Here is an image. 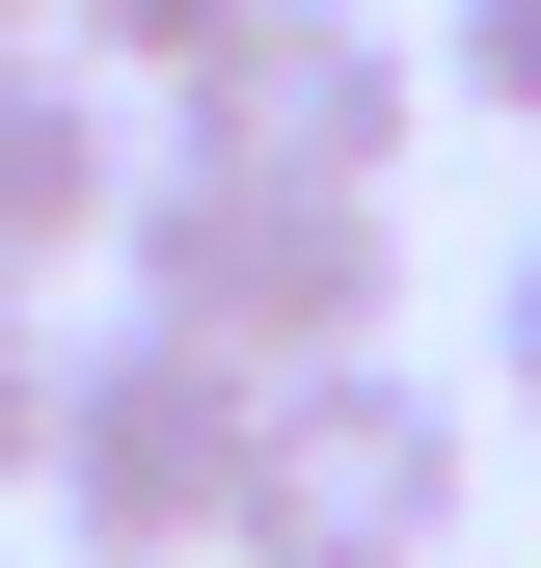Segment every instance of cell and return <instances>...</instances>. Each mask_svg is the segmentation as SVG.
<instances>
[{"label":"cell","instance_id":"cell-1","mask_svg":"<svg viewBox=\"0 0 541 568\" xmlns=\"http://www.w3.org/2000/svg\"><path fill=\"white\" fill-rule=\"evenodd\" d=\"M109 244H135V325L244 352V379H298V352H379V325H406V217H379V190H325V163H217V135H135Z\"/></svg>","mask_w":541,"mask_h":568},{"label":"cell","instance_id":"cell-2","mask_svg":"<svg viewBox=\"0 0 541 568\" xmlns=\"http://www.w3.org/2000/svg\"><path fill=\"white\" fill-rule=\"evenodd\" d=\"M244 352H190V325H54V515L82 541H135V568H217L244 541Z\"/></svg>","mask_w":541,"mask_h":568},{"label":"cell","instance_id":"cell-3","mask_svg":"<svg viewBox=\"0 0 541 568\" xmlns=\"http://www.w3.org/2000/svg\"><path fill=\"white\" fill-rule=\"evenodd\" d=\"M244 541H379V568H433V541H460V379L298 352V379L244 406Z\"/></svg>","mask_w":541,"mask_h":568},{"label":"cell","instance_id":"cell-4","mask_svg":"<svg viewBox=\"0 0 541 568\" xmlns=\"http://www.w3.org/2000/svg\"><path fill=\"white\" fill-rule=\"evenodd\" d=\"M406 109H433V82H406V28H353V0H244V28L163 82V135H217V163H325V190H379Z\"/></svg>","mask_w":541,"mask_h":568},{"label":"cell","instance_id":"cell-5","mask_svg":"<svg viewBox=\"0 0 541 568\" xmlns=\"http://www.w3.org/2000/svg\"><path fill=\"white\" fill-rule=\"evenodd\" d=\"M135 190V82H82L54 28H0V271H82Z\"/></svg>","mask_w":541,"mask_h":568},{"label":"cell","instance_id":"cell-6","mask_svg":"<svg viewBox=\"0 0 541 568\" xmlns=\"http://www.w3.org/2000/svg\"><path fill=\"white\" fill-rule=\"evenodd\" d=\"M217 28H244V0H54V54H82V82H135V109H163Z\"/></svg>","mask_w":541,"mask_h":568},{"label":"cell","instance_id":"cell-7","mask_svg":"<svg viewBox=\"0 0 541 568\" xmlns=\"http://www.w3.org/2000/svg\"><path fill=\"white\" fill-rule=\"evenodd\" d=\"M433 82H460V109H514V135H541V0H433Z\"/></svg>","mask_w":541,"mask_h":568},{"label":"cell","instance_id":"cell-8","mask_svg":"<svg viewBox=\"0 0 541 568\" xmlns=\"http://www.w3.org/2000/svg\"><path fill=\"white\" fill-rule=\"evenodd\" d=\"M54 460V271H0V487Z\"/></svg>","mask_w":541,"mask_h":568},{"label":"cell","instance_id":"cell-9","mask_svg":"<svg viewBox=\"0 0 541 568\" xmlns=\"http://www.w3.org/2000/svg\"><path fill=\"white\" fill-rule=\"evenodd\" d=\"M488 379H514V406H541V244H514V271H488Z\"/></svg>","mask_w":541,"mask_h":568},{"label":"cell","instance_id":"cell-10","mask_svg":"<svg viewBox=\"0 0 541 568\" xmlns=\"http://www.w3.org/2000/svg\"><path fill=\"white\" fill-rule=\"evenodd\" d=\"M217 568H379V541H217Z\"/></svg>","mask_w":541,"mask_h":568},{"label":"cell","instance_id":"cell-11","mask_svg":"<svg viewBox=\"0 0 541 568\" xmlns=\"http://www.w3.org/2000/svg\"><path fill=\"white\" fill-rule=\"evenodd\" d=\"M54 568H135V541H54Z\"/></svg>","mask_w":541,"mask_h":568},{"label":"cell","instance_id":"cell-12","mask_svg":"<svg viewBox=\"0 0 541 568\" xmlns=\"http://www.w3.org/2000/svg\"><path fill=\"white\" fill-rule=\"evenodd\" d=\"M0 28H54V0H0Z\"/></svg>","mask_w":541,"mask_h":568}]
</instances>
